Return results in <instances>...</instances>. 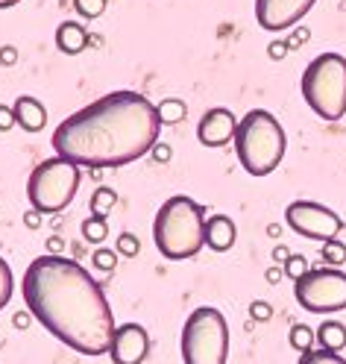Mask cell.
Listing matches in <instances>:
<instances>
[{"label": "cell", "instance_id": "cell-1", "mask_svg": "<svg viewBox=\"0 0 346 364\" xmlns=\"http://www.w3.org/2000/svg\"><path fill=\"white\" fill-rule=\"evenodd\" d=\"M27 311L56 341L82 355H106L114 335V314L100 282L65 256L44 253L21 279Z\"/></svg>", "mask_w": 346, "mask_h": 364}, {"label": "cell", "instance_id": "cell-2", "mask_svg": "<svg viewBox=\"0 0 346 364\" xmlns=\"http://www.w3.org/2000/svg\"><path fill=\"white\" fill-rule=\"evenodd\" d=\"M158 109L138 91L112 95L82 106L53 129V150L80 168H124L153 153L158 141Z\"/></svg>", "mask_w": 346, "mask_h": 364}, {"label": "cell", "instance_id": "cell-3", "mask_svg": "<svg viewBox=\"0 0 346 364\" xmlns=\"http://www.w3.org/2000/svg\"><path fill=\"white\" fill-rule=\"evenodd\" d=\"M156 250L171 262L194 259L205 247V209L185 194L168 197L153 220Z\"/></svg>", "mask_w": 346, "mask_h": 364}, {"label": "cell", "instance_id": "cell-4", "mask_svg": "<svg viewBox=\"0 0 346 364\" xmlns=\"http://www.w3.org/2000/svg\"><path fill=\"white\" fill-rule=\"evenodd\" d=\"M285 147H288L285 129L267 109H249L247 115L238 121L235 153H238L241 168L249 176L273 173L285 159Z\"/></svg>", "mask_w": 346, "mask_h": 364}, {"label": "cell", "instance_id": "cell-5", "mask_svg": "<svg viewBox=\"0 0 346 364\" xmlns=\"http://www.w3.org/2000/svg\"><path fill=\"white\" fill-rule=\"evenodd\" d=\"M303 100L323 121L346 115V59L340 53H320L303 71Z\"/></svg>", "mask_w": 346, "mask_h": 364}, {"label": "cell", "instance_id": "cell-6", "mask_svg": "<svg viewBox=\"0 0 346 364\" xmlns=\"http://www.w3.org/2000/svg\"><path fill=\"white\" fill-rule=\"evenodd\" d=\"M179 350L185 364H226L229 358V323L215 306H200L182 326Z\"/></svg>", "mask_w": 346, "mask_h": 364}, {"label": "cell", "instance_id": "cell-7", "mask_svg": "<svg viewBox=\"0 0 346 364\" xmlns=\"http://www.w3.org/2000/svg\"><path fill=\"white\" fill-rule=\"evenodd\" d=\"M80 188V165L62 156L44 159L27 179V200L41 215H56L74 200Z\"/></svg>", "mask_w": 346, "mask_h": 364}, {"label": "cell", "instance_id": "cell-8", "mask_svg": "<svg viewBox=\"0 0 346 364\" xmlns=\"http://www.w3.org/2000/svg\"><path fill=\"white\" fill-rule=\"evenodd\" d=\"M293 297L311 314H335L346 309V273L340 267H311L293 282Z\"/></svg>", "mask_w": 346, "mask_h": 364}, {"label": "cell", "instance_id": "cell-9", "mask_svg": "<svg viewBox=\"0 0 346 364\" xmlns=\"http://www.w3.org/2000/svg\"><path fill=\"white\" fill-rule=\"evenodd\" d=\"M285 223L296 235L311 238V241H335L343 232V218L332 212L329 206L314 200H293L285 209Z\"/></svg>", "mask_w": 346, "mask_h": 364}, {"label": "cell", "instance_id": "cell-10", "mask_svg": "<svg viewBox=\"0 0 346 364\" xmlns=\"http://www.w3.org/2000/svg\"><path fill=\"white\" fill-rule=\"evenodd\" d=\"M314 4L317 0H256V21L267 33H282L303 21Z\"/></svg>", "mask_w": 346, "mask_h": 364}, {"label": "cell", "instance_id": "cell-11", "mask_svg": "<svg viewBox=\"0 0 346 364\" xmlns=\"http://www.w3.org/2000/svg\"><path fill=\"white\" fill-rule=\"evenodd\" d=\"M150 353V335L141 323H121L112 335V347H109V358L114 364H144Z\"/></svg>", "mask_w": 346, "mask_h": 364}, {"label": "cell", "instance_id": "cell-12", "mask_svg": "<svg viewBox=\"0 0 346 364\" xmlns=\"http://www.w3.org/2000/svg\"><path fill=\"white\" fill-rule=\"evenodd\" d=\"M235 132H238V118L223 106L209 109L197 124V139L202 147H223L235 141Z\"/></svg>", "mask_w": 346, "mask_h": 364}, {"label": "cell", "instance_id": "cell-13", "mask_svg": "<svg viewBox=\"0 0 346 364\" xmlns=\"http://www.w3.org/2000/svg\"><path fill=\"white\" fill-rule=\"evenodd\" d=\"M235 238H238V230H235L232 218L215 215V218L205 220V244H209V250H215V253H226V250H232Z\"/></svg>", "mask_w": 346, "mask_h": 364}, {"label": "cell", "instance_id": "cell-14", "mask_svg": "<svg viewBox=\"0 0 346 364\" xmlns=\"http://www.w3.org/2000/svg\"><path fill=\"white\" fill-rule=\"evenodd\" d=\"M12 112H15V124L27 132H38V129H44V124H48V109H44L41 100H36V97H18Z\"/></svg>", "mask_w": 346, "mask_h": 364}, {"label": "cell", "instance_id": "cell-15", "mask_svg": "<svg viewBox=\"0 0 346 364\" xmlns=\"http://www.w3.org/2000/svg\"><path fill=\"white\" fill-rule=\"evenodd\" d=\"M88 44V33L82 24H77V21H62L59 30H56V48L67 56H77L82 48Z\"/></svg>", "mask_w": 346, "mask_h": 364}, {"label": "cell", "instance_id": "cell-16", "mask_svg": "<svg viewBox=\"0 0 346 364\" xmlns=\"http://www.w3.org/2000/svg\"><path fill=\"white\" fill-rule=\"evenodd\" d=\"M317 344H320V350L340 353V350L346 347V326H343L340 321L320 323V329H317Z\"/></svg>", "mask_w": 346, "mask_h": 364}, {"label": "cell", "instance_id": "cell-17", "mask_svg": "<svg viewBox=\"0 0 346 364\" xmlns=\"http://www.w3.org/2000/svg\"><path fill=\"white\" fill-rule=\"evenodd\" d=\"M288 341H291V347H293L299 355H303V353H311V350H314L317 332H314L311 326H306V323H293V326H291Z\"/></svg>", "mask_w": 346, "mask_h": 364}, {"label": "cell", "instance_id": "cell-18", "mask_svg": "<svg viewBox=\"0 0 346 364\" xmlns=\"http://www.w3.org/2000/svg\"><path fill=\"white\" fill-rule=\"evenodd\" d=\"M158 109V118H161V124H179L182 118H185V103L182 100H176V97H168V100H161V106H156Z\"/></svg>", "mask_w": 346, "mask_h": 364}, {"label": "cell", "instance_id": "cell-19", "mask_svg": "<svg viewBox=\"0 0 346 364\" xmlns=\"http://www.w3.org/2000/svg\"><path fill=\"white\" fill-rule=\"evenodd\" d=\"M114 203H118V194H114L112 188H97L94 197H91V215H94V218H106L112 212Z\"/></svg>", "mask_w": 346, "mask_h": 364}, {"label": "cell", "instance_id": "cell-20", "mask_svg": "<svg viewBox=\"0 0 346 364\" xmlns=\"http://www.w3.org/2000/svg\"><path fill=\"white\" fill-rule=\"evenodd\" d=\"M12 294H15V277H12V267L9 262L0 256V309H6L9 300H12Z\"/></svg>", "mask_w": 346, "mask_h": 364}, {"label": "cell", "instance_id": "cell-21", "mask_svg": "<svg viewBox=\"0 0 346 364\" xmlns=\"http://www.w3.org/2000/svg\"><path fill=\"white\" fill-rule=\"evenodd\" d=\"M106 235H109L106 218H85V220H82V238H85V241L100 244V241H106Z\"/></svg>", "mask_w": 346, "mask_h": 364}, {"label": "cell", "instance_id": "cell-22", "mask_svg": "<svg viewBox=\"0 0 346 364\" xmlns=\"http://www.w3.org/2000/svg\"><path fill=\"white\" fill-rule=\"evenodd\" d=\"M323 262H326L329 267H340L346 264V244L343 241H326L323 244Z\"/></svg>", "mask_w": 346, "mask_h": 364}, {"label": "cell", "instance_id": "cell-23", "mask_svg": "<svg viewBox=\"0 0 346 364\" xmlns=\"http://www.w3.org/2000/svg\"><path fill=\"white\" fill-rule=\"evenodd\" d=\"M296 364H346V358L332 350H311V353H303V358Z\"/></svg>", "mask_w": 346, "mask_h": 364}, {"label": "cell", "instance_id": "cell-24", "mask_svg": "<svg viewBox=\"0 0 346 364\" xmlns=\"http://www.w3.org/2000/svg\"><path fill=\"white\" fill-rule=\"evenodd\" d=\"M282 270H285V277H288V279L299 282L311 267H308V259H306V256H293V253H291V259L282 264Z\"/></svg>", "mask_w": 346, "mask_h": 364}, {"label": "cell", "instance_id": "cell-25", "mask_svg": "<svg viewBox=\"0 0 346 364\" xmlns=\"http://www.w3.org/2000/svg\"><path fill=\"white\" fill-rule=\"evenodd\" d=\"M74 6L82 18H100L106 9V0H74Z\"/></svg>", "mask_w": 346, "mask_h": 364}, {"label": "cell", "instance_id": "cell-26", "mask_svg": "<svg viewBox=\"0 0 346 364\" xmlns=\"http://www.w3.org/2000/svg\"><path fill=\"white\" fill-rule=\"evenodd\" d=\"M138 250H141V241H138L132 232H121L118 235V253L121 256L132 259V256H138Z\"/></svg>", "mask_w": 346, "mask_h": 364}, {"label": "cell", "instance_id": "cell-27", "mask_svg": "<svg viewBox=\"0 0 346 364\" xmlns=\"http://www.w3.org/2000/svg\"><path fill=\"white\" fill-rule=\"evenodd\" d=\"M91 262H94V267H100V270H114V264H118V253L100 247V250H94V259Z\"/></svg>", "mask_w": 346, "mask_h": 364}, {"label": "cell", "instance_id": "cell-28", "mask_svg": "<svg viewBox=\"0 0 346 364\" xmlns=\"http://www.w3.org/2000/svg\"><path fill=\"white\" fill-rule=\"evenodd\" d=\"M249 317H252V321H259V323H267L270 317H273V306L264 303V300H256V303L249 306Z\"/></svg>", "mask_w": 346, "mask_h": 364}, {"label": "cell", "instance_id": "cell-29", "mask_svg": "<svg viewBox=\"0 0 346 364\" xmlns=\"http://www.w3.org/2000/svg\"><path fill=\"white\" fill-rule=\"evenodd\" d=\"M15 127V112L9 106H0V132H6Z\"/></svg>", "mask_w": 346, "mask_h": 364}, {"label": "cell", "instance_id": "cell-30", "mask_svg": "<svg viewBox=\"0 0 346 364\" xmlns=\"http://www.w3.org/2000/svg\"><path fill=\"white\" fill-rule=\"evenodd\" d=\"M33 321H36V317H33L30 311H18V314L12 317V326H15V329H27Z\"/></svg>", "mask_w": 346, "mask_h": 364}, {"label": "cell", "instance_id": "cell-31", "mask_svg": "<svg viewBox=\"0 0 346 364\" xmlns=\"http://www.w3.org/2000/svg\"><path fill=\"white\" fill-rule=\"evenodd\" d=\"M288 259H291V250H288L285 244H276V247H273V262H276V264H285Z\"/></svg>", "mask_w": 346, "mask_h": 364}, {"label": "cell", "instance_id": "cell-32", "mask_svg": "<svg viewBox=\"0 0 346 364\" xmlns=\"http://www.w3.org/2000/svg\"><path fill=\"white\" fill-rule=\"evenodd\" d=\"M282 277H285V270H282L279 264H270V267H267V273H264V279H267L270 285H276V282H279Z\"/></svg>", "mask_w": 346, "mask_h": 364}, {"label": "cell", "instance_id": "cell-33", "mask_svg": "<svg viewBox=\"0 0 346 364\" xmlns=\"http://www.w3.org/2000/svg\"><path fill=\"white\" fill-rule=\"evenodd\" d=\"M270 59H282L285 53H288V44H282V41H276V44H270Z\"/></svg>", "mask_w": 346, "mask_h": 364}, {"label": "cell", "instance_id": "cell-34", "mask_svg": "<svg viewBox=\"0 0 346 364\" xmlns=\"http://www.w3.org/2000/svg\"><path fill=\"white\" fill-rule=\"evenodd\" d=\"M24 223L30 226V230H38V223H41V212H36V209H33V212H27V215H24Z\"/></svg>", "mask_w": 346, "mask_h": 364}, {"label": "cell", "instance_id": "cell-35", "mask_svg": "<svg viewBox=\"0 0 346 364\" xmlns=\"http://www.w3.org/2000/svg\"><path fill=\"white\" fill-rule=\"evenodd\" d=\"M153 156L158 159V162H168V159H171V150H168V144H156V147H153Z\"/></svg>", "mask_w": 346, "mask_h": 364}, {"label": "cell", "instance_id": "cell-36", "mask_svg": "<svg viewBox=\"0 0 346 364\" xmlns=\"http://www.w3.org/2000/svg\"><path fill=\"white\" fill-rule=\"evenodd\" d=\"M48 253H50V256H62V238H59V235H53V238L48 241Z\"/></svg>", "mask_w": 346, "mask_h": 364}, {"label": "cell", "instance_id": "cell-37", "mask_svg": "<svg viewBox=\"0 0 346 364\" xmlns=\"http://www.w3.org/2000/svg\"><path fill=\"white\" fill-rule=\"evenodd\" d=\"M12 59H15V50H12V48H6V50H4V62H6V65H9V62H12Z\"/></svg>", "mask_w": 346, "mask_h": 364}, {"label": "cell", "instance_id": "cell-38", "mask_svg": "<svg viewBox=\"0 0 346 364\" xmlns=\"http://www.w3.org/2000/svg\"><path fill=\"white\" fill-rule=\"evenodd\" d=\"M15 4H21V0H0V9H9V6H15Z\"/></svg>", "mask_w": 346, "mask_h": 364}]
</instances>
